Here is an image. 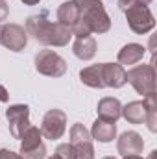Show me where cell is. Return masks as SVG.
Segmentation results:
<instances>
[{
	"label": "cell",
	"instance_id": "cell-8",
	"mask_svg": "<svg viewBox=\"0 0 157 159\" xmlns=\"http://www.w3.org/2000/svg\"><path fill=\"white\" fill-rule=\"evenodd\" d=\"M41 135H44L50 141L61 139L65 129H67V115L61 109H50L44 117H43V124H41Z\"/></svg>",
	"mask_w": 157,
	"mask_h": 159
},
{
	"label": "cell",
	"instance_id": "cell-1",
	"mask_svg": "<svg viewBox=\"0 0 157 159\" xmlns=\"http://www.w3.org/2000/svg\"><path fill=\"white\" fill-rule=\"evenodd\" d=\"M26 34L34 35L41 44H46V46H65L72 37L70 28L59 22L48 20V11H43L41 15H34L28 19Z\"/></svg>",
	"mask_w": 157,
	"mask_h": 159
},
{
	"label": "cell",
	"instance_id": "cell-29",
	"mask_svg": "<svg viewBox=\"0 0 157 159\" xmlns=\"http://www.w3.org/2000/svg\"><path fill=\"white\" fill-rule=\"evenodd\" d=\"M155 156H157V152H155V150H154V152L150 154V157H148V159H155Z\"/></svg>",
	"mask_w": 157,
	"mask_h": 159
},
{
	"label": "cell",
	"instance_id": "cell-10",
	"mask_svg": "<svg viewBox=\"0 0 157 159\" xmlns=\"http://www.w3.org/2000/svg\"><path fill=\"white\" fill-rule=\"evenodd\" d=\"M28 43L26 30L19 24H6L2 26L0 32V44H4L6 48L13 50V52H20Z\"/></svg>",
	"mask_w": 157,
	"mask_h": 159
},
{
	"label": "cell",
	"instance_id": "cell-32",
	"mask_svg": "<svg viewBox=\"0 0 157 159\" xmlns=\"http://www.w3.org/2000/svg\"><path fill=\"white\" fill-rule=\"evenodd\" d=\"M0 32H2V24H0Z\"/></svg>",
	"mask_w": 157,
	"mask_h": 159
},
{
	"label": "cell",
	"instance_id": "cell-23",
	"mask_svg": "<svg viewBox=\"0 0 157 159\" xmlns=\"http://www.w3.org/2000/svg\"><path fill=\"white\" fill-rule=\"evenodd\" d=\"M0 159H24V157L11 152V150H0Z\"/></svg>",
	"mask_w": 157,
	"mask_h": 159
},
{
	"label": "cell",
	"instance_id": "cell-11",
	"mask_svg": "<svg viewBox=\"0 0 157 159\" xmlns=\"http://www.w3.org/2000/svg\"><path fill=\"white\" fill-rule=\"evenodd\" d=\"M117 148L122 156H139V154H142L144 141L137 131H126L120 135Z\"/></svg>",
	"mask_w": 157,
	"mask_h": 159
},
{
	"label": "cell",
	"instance_id": "cell-19",
	"mask_svg": "<svg viewBox=\"0 0 157 159\" xmlns=\"http://www.w3.org/2000/svg\"><path fill=\"white\" fill-rule=\"evenodd\" d=\"M79 78L85 85L92 87V89H104V80H102V63L100 65H91L85 67L79 72Z\"/></svg>",
	"mask_w": 157,
	"mask_h": 159
},
{
	"label": "cell",
	"instance_id": "cell-5",
	"mask_svg": "<svg viewBox=\"0 0 157 159\" xmlns=\"http://www.w3.org/2000/svg\"><path fill=\"white\" fill-rule=\"evenodd\" d=\"M41 129L32 126L22 133V144H20V156L24 159H44L46 157V148L41 139Z\"/></svg>",
	"mask_w": 157,
	"mask_h": 159
},
{
	"label": "cell",
	"instance_id": "cell-22",
	"mask_svg": "<svg viewBox=\"0 0 157 159\" xmlns=\"http://www.w3.org/2000/svg\"><path fill=\"white\" fill-rule=\"evenodd\" d=\"M152 0H118V6H120V9L122 11H126L128 7H131V6H137V4H144V6H148Z\"/></svg>",
	"mask_w": 157,
	"mask_h": 159
},
{
	"label": "cell",
	"instance_id": "cell-18",
	"mask_svg": "<svg viewBox=\"0 0 157 159\" xmlns=\"http://www.w3.org/2000/svg\"><path fill=\"white\" fill-rule=\"evenodd\" d=\"M122 117L128 120L129 124H142L146 120V107L144 102H129L126 107H122Z\"/></svg>",
	"mask_w": 157,
	"mask_h": 159
},
{
	"label": "cell",
	"instance_id": "cell-27",
	"mask_svg": "<svg viewBox=\"0 0 157 159\" xmlns=\"http://www.w3.org/2000/svg\"><path fill=\"white\" fill-rule=\"evenodd\" d=\"M22 2H24L26 6H35V4H39L41 0H22Z\"/></svg>",
	"mask_w": 157,
	"mask_h": 159
},
{
	"label": "cell",
	"instance_id": "cell-4",
	"mask_svg": "<svg viewBox=\"0 0 157 159\" xmlns=\"http://www.w3.org/2000/svg\"><path fill=\"white\" fill-rule=\"evenodd\" d=\"M35 69H37V72L44 74V76L59 78L67 72V63L54 50H41L35 56Z\"/></svg>",
	"mask_w": 157,
	"mask_h": 159
},
{
	"label": "cell",
	"instance_id": "cell-28",
	"mask_svg": "<svg viewBox=\"0 0 157 159\" xmlns=\"http://www.w3.org/2000/svg\"><path fill=\"white\" fill-rule=\"evenodd\" d=\"M124 159H142L141 156H124Z\"/></svg>",
	"mask_w": 157,
	"mask_h": 159
},
{
	"label": "cell",
	"instance_id": "cell-20",
	"mask_svg": "<svg viewBox=\"0 0 157 159\" xmlns=\"http://www.w3.org/2000/svg\"><path fill=\"white\" fill-rule=\"evenodd\" d=\"M144 107H146V124H148V129L150 131H155V93L154 94H148L144 100Z\"/></svg>",
	"mask_w": 157,
	"mask_h": 159
},
{
	"label": "cell",
	"instance_id": "cell-2",
	"mask_svg": "<svg viewBox=\"0 0 157 159\" xmlns=\"http://www.w3.org/2000/svg\"><path fill=\"white\" fill-rule=\"evenodd\" d=\"M111 28L109 15L105 13V7L100 0L87 2L79 7V20L72 28V34L76 37L91 35V34H105Z\"/></svg>",
	"mask_w": 157,
	"mask_h": 159
},
{
	"label": "cell",
	"instance_id": "cell-30",
	"mask_svg": "<svg viewBox=\"0 0 157 159\" xmlns=\"http://www.w3.org/2000/svg\"><path fill=\"white\" fill-rule=\"evenodd\" d=\"M48 159H61V157H59V156H57V154H54V156H52V157H48Z\"/></svg>",
	"mask_w": 157,
	"mask_h": 159
},
{
	"label": "cell",
	"instance_id": "cell-31",
	"mask_svg": "<svg viewBox=\"0 0 157 159\" xmlns=\"http://www.w3.org/2000/svg\"><path fill=\"white\" fill-rule=\"evenodd\" d=\"M104 159H117V157H104Z\"/></svg>",
	"mask_w": 157,
	"mask_h": 159
},
{
	"label": "cell",
	"instance_id": "cell-14",
	"mask_svg": "<svg viewBox=\"0 0 157 159\" xmlns=\"http://www.w3.org/2000/svg\"><path fill=\"white\" fill-rule=\"evenodd\" d=\"M78 20H79V7L72 0L70 2H63L59 6V9H57V22L72 30Z\"/></svg>",
	"mask_w": 157,
	"mask_h": 159
},
{
	"label": "cell",
	"instance_id": "cell-6",
	"mask_svg": "<svg viewBox=\"0 0 157 159\" xmlns=\"http://www.w3.org/2000/svg\"><path fill=\"white\" fill-rule=\"evenodd\" d=\"M124 13H126V19H128L129 28H131L135 34H148V32L155 26V20H154L152 11H150L148 6H144V4L131 6V7H128Z\"/></svg>",
	"mask_w": 157,
	"mask_h": 159
},
{
	"label": "cell",
	"instance_id": "cell-13",
	"mask_svg": "<svg viewBox=\"0 0 157 159\" xmlns=\"http://www.w3.org/2000/svg\"><path fill=\"white\" fill-rule=\"evenodd\" d=\"M98 119L107 120V122H117L122 117V106L117 98H111V96H105L98 102Z\"/></svg>",
	"mask_w": 157,
	"mask_h": 159
},
{
	"label": "cell",
	"instance_id": "cell-3",
	"mask_svg": "<svg viewBox=\"0 0 157 159\" xmlns=\"http://www.w3.org/2000/svg\"><path fill=\"white\" fill-rule=\"evenodd\" d=\"M126 81H129L139 94H154L155 93V70L154 65H135L126 72Z\"/></svg>",
	"mask_w": 157,
	"mask_h": 159
},
{
	"label": "cell",
	"instance_id": "cell-7",
	"mask_svg": "<svg viewBox=\"0 0 157 159\" xmlns=\"http://www.w3.org/2000/svg\"><path fill=\"white\" fill-rule=\"evenodd\" d=\"M69 144L72 146L76 159H94V148H92V139L91 133L85 129L83 124H74L70 128V141Z\"/></svg>",
	"mask_w": 157,
	"mask_h": 159
},
{
	"label": "cell",
	"instance_id": "cell-12",
	"mask_svg": "<svg viewBox=\"0 0 157 159\" xmlns=\"http://www.w3.org/2000/svg\"><path fill=\"white\" fill-rule=\"evenodd\" d=\"M102 80H104V87L118 89L126 83V70L122 65L117 63H102Z\"/></svg>",
	"mask_w": 157,
	"mask_h": 159
},
{
	"label": "cell",
	"instance_id": "cell-25",
	"mask_svg": "<svg viewBox=\"0 0 157 159\" xmlns=\"http://www.w3.org/2000/svg\"><path fill=\"white\" fill-rule=\"evenodd\" d=\"M7 98H9V94H7L6 87H2V85H0V102H7Z\"/></svg>",
	"mask_w": 157,
	"mask_h": 159
},
{
	"label": "cell",
	"instance_id": "cell-17",
	"mask_svg": "<svg viewBox=\"0 0 157 159\" xmlns=\"http://www.w3.org/2000/svg\"><path fill=\"white\" fill-rule=\"evenodd\" d=\"M142 56H144V46L131 43V44H126L118 52V63L120 65H137L142 59Z\"/></svg>",
	"mask_w": 157,
	"mask_h": 159
},
{
	"label": "cell",
	"instance_id": "cell-21",
	"mask_svg": "<svg viewBox=\"0 0 157 159\" xmlns=\"http://www.w3.org/2000/svg\"><path fill=\"white\" fill-rule=\"evenodd\" d=\"M56 154H57L61 159H76V154H74V150H72V146H70L69 143L59 144L57 150H56Z\"/></svg>",
	"mask_w": 157,
	"mask_h": 159
},
{
	"label": "cell",
	"instance_id": "cell-9",
	"mask_svg": "<svg viewBox=\"0 0 157 159\" xmlns=\"http://www.w3.org/2000/svg\"><path fill=\"white\" fill-rule=\"evenodd\" d=\"M6 117H7V126H9V131L15 139H20L22 133L30 128V107L24 106V104H15V106H9L7 111H6Z\"/></svg>",
	"mask_w": 157,
	"mask_h": 159
},
{
	"label": "cell",
	"instance_id": "cell-26",
	"mask_svg": "<svg viewBox=\"0 0 157 159\" xmlns=\"http://www.w3.org/2000/svg\"><path fill=\"white\" fill-rule=\"evenodd\" d=\"M72 2H74V4H76L78 7H81L83 4H87V2H92V0H72Z\"/></svg>",
	"mask_w": 157,
	"mask_h": 159
},
{
	"label": "cell",
	"instance_id": "cell-15",
	"mask_svg": "<svg viewBox=\"0 0 157 159\" xmlns=\"http://www.w3.org/2000/svg\"><path fill=\"white\" fill-rule=\"evenodd\" d=\"M72 50H74V56L79 57L81 61H89L96 54V41H94V37H91V35L76 37Z\"/></svg>",
	"mask_w": 157,
	"mask_h": 159
},
{
	"label": "cell",
	"instance_id": "cell-24",
	"mask_svg": "<svg viewBox=\"0 0 157 159\" xmlns=\"http://www.w3.org/2000/svg\"><path fill=\"white\" fill-rule=\"evenodd\" d=\"M7 4L4 2V0H0V24H2V20H6L7 19Z\"/></svg>",
	"mask_w": 157,
	"mask_h": 159
},
{
	"label": "cell",
	"instance_id": "cell-16",
	"mask_svg": "<svg viewBox=\"0 0 157 159\" xmlns=\"http://www.w3.org/2000/svg\"><path fill=\"white\" fill-rule=\"evenodd\" d=\"M117 135V124L115 122H107V120L98 119L92 124V129H91V137H94L96 141L100 143H109L113 141Z\"/></svg>",
	"mask_w": 157,
	"mask_h": 159
}]
</instances>
